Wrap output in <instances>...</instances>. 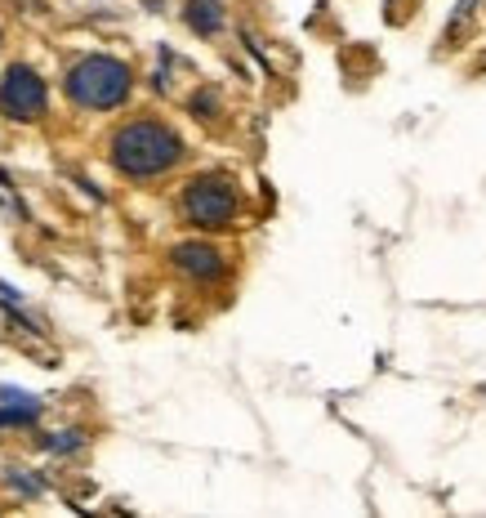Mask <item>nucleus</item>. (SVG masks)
I'll list each match as a JSON object with an SVG mask.
<instances>
[{
    "label": "nucleus",
    "mask_w": 486,
    "mask_h": 518,
    "mask_svg": "<svg viewBox=\"0 0 486 518\" xmlns=\"http://www.w3.org/2000/svg\"><path fill=\"white\" fill-rule=\"evenodd\" d=\"M174 263H179L188 277H201V281H215V277L224 272V255H219L215 246H206V242H183V246H174Z\"/></svg>",
    "instance_id": "5"
},
{
    "label": "nucleus",
    "mask_w": 486,
    "mask_h": 518,
    "mask_svg": "<svg viewBox=\"0 0 486 518\" xmlns=\"http://www.w3.org/2000/svg\"><path fill=\"white\" fill-rule=\"evenodd\" d=\"M188 22L201 31V36H215L224 27V13H219V0H192L188 4Z\"/></svg>",
    "instance_id": "6"
},
{
    "label": "nucleus",
    "mask_w": 486,
    "mask_h": 518,
    "mask_svg": "<svg viewBox=\"0 0 486 518\" xmlns=\"http://www.w3.org/2000/svg\"><path fill=\"white\" fill-rule=\"evenodd\" d=\"M183 215L197 228H224L237 215V188L228 179H219V174H201L183 192Z\"/></svg>",
    "instance_id": "3"
},
{
    "label": "nucleus",
    "mask_w": 486,
    "mask_h": 518,
    "mask_svg": "<svg viewBox=\"0 0 486 518\" xmlns=\"http://www.w3.org/2000/svg\"><path fill=\"white\" fill-rule=\"evenodd\" d=\"M36 415H40V406H36L31 397H22L18 406H4V411H0V424H31Z\"/></svg>",
    "instance_id": "7"
},
{
    "label": "nucleus",
    "mask_w": 486,
    "mask_h": 518,
    "mask_svg": "<svg viewBox=\"0 0 486 518\" xmlns=\"http://www.w3.org/2000/svg\"><path fill=\"white\" fill-rule=\"evenodd\" d=\"M179 156H183L179 134L170 126H161V121H129V126L112 138V161L121 165L125 174H134V179L161 174V170H170Z\"/></svg>",
    "instance_id": "1"
},
{
    "label": "nucleus",
    "mask_w": 486,
    "mask_h": 518,
    "mask_svg": "<svg viewBox=\"0 0 486 518\" xmlns=\"http://www.w3.org/2000/svg\"><path fill=\"white\" fill-rule=\"evenodd\" d=\"M0 112L13 117V121L40 117V112H45V81H40L31 67L13 63V67L0 76Z\"/></svg>",
    "instance_id": "4"
},
{
    "label": "nucleus",
    "mask_w": 486,
    "mask_h": 518,
    "mask_svg": "<svg viewBox=\"0 0 486 518\" xmlns=\"http://www.w3.org/2000/svg\"><path fill=\"white\" fill-rule=\"evenodd\" d=\"M67 94H72V103L94 108V112L117 108V103H125V94H129V67L117 63V58H108V54H94V58H85V63L72 67Z\"/></svg>",
    "instance_id": "2"
}]
</instances>
